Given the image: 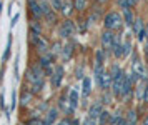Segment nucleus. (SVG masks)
<instances>
[{
  "mask_svg": "<svg viewBox=\"0 0 148 125\" xmlns=\"http://www.w3.org/2000/svg\"><path fill=\"white\" fill-rule=\"evenodd\" d=\"M132 2H133V3H135V2H136V0H132Z\"/></svg>",
  "mask_w": 148,
  "mask_h": 125,
  "instance_id": "nucleus-33",
  "label": "nucleus"
},
{
  "mask_svg": "<svg viewBox=\"0 0 148 125\" xmlns=\"http://www.w3.org/2000/svg\"><path fill=\"white\" fill-rule=\"evenodd\" d=\"M62 12L65 13V15H70V13H72V2H70V0H65V2L62 3Z\"/></svg>",
  "mask_w": 148,
  "mask_h": 125,
  "instance_id": "nucleus-13",
  "label": "nucleus"
},
{
  "mask_svg": "<svg viewBox=\"0 0 148 125\" xmlns=\"http://www.w3.org/2000/svg\"><path fill=\"white\" fill-rule=\"evenodd\" d=\"M120 25H121V17H120V15H118L116 12L108 13L107 17H105V27H107L108 30L120 28Z\"/></svg>",
  "mask_w": 148,
  "mask_h": 125,
  "instance_id": "nucleus-2",
  "label": "nucleus"
},
{
  "mask_svg": "<svg viewBox=\"0 0 148 125\" xmlns=\"http://www.w3.org/2000/svg\"><path fill=\"white\" fill-rule=\"evenodd\" d=\"M113 42H115V37L110 32H103L101 33V44H103L105 48H112V47H113Z\"/></svg>",
  "mask_w": 148,
  "mask_h": 125,
  "instance_id": "nucleus-5",
  "label": "nucleus"
},
{
  "mask_svg": "<svg viewBox=\"0 0 148 125\" xmlns=\"http://www.w3.org/2000/svg\"><path fill=\"white\" fill-rule=\"evenodd\" d=\"M120 125H130V122H128V120H121Z\"/></svg>",
  "mask_w": 148,
  "mask_h": 125,
  "instance_id": "nucleus-30",
  "label": "nucleus"
},
{
  "mask_svg": "<svg viewBox=\"0 0 148 125\" xmlns=\"http://www.w3.org/2000/svg\"><path fill=\"white\" fill-rule=\"evenodd\" d=\"M17 20H18V15H15V17H14V20H12V27H14L15 23H17Z\"/></svg>",
  "mask_w": 148,
  "mask_h": 125,
  "instance_id": "nucleus-29",
  "label": "nucleus"
},
{
  "mask_svg": "<svg viewBox=\"0 0 148 125\" xmlns=\"http://www.w3.org/2000/svg\"><path fill=\"white\" fill-rule=\"evenodd\" d=\"M145 35H147V32H145V30L138 32V40H141V42H143V40H145Z\"/></svg>",
  "mask_w": 148,
  "mask_h": 125,
  "instance_id": "nucleus-26",
  "label": "nucleus"
},
{
  "mask_svg": "<svg viewBox=\"0 0 148 125\" xmlns=\"http://www.w3.org/2000/svg\"><path fill=\"white\" fill-rule=\"evenodd\" d=\"M130 48H132V44H130V42H127V44L123 45V53H128V52H130Z\"/></svg>",
  "mask_w": 148,
  "mask_h": 125,
  "instance_id": "nucleus-24",
  "label": "nucleus"
},
{
  "mask_svg": "<svg viewBox=\"0 0 148 125\" xmlns=\"http://www.w3.org/2000/svg\"><path fill=\"white\" fill-rule=\"evenodd\" d=\"M123 73L118 75L116 79H113V93L115 95H121V85H123Z\"/></svg>",
  "mask_w": 148,
  "mask_h": 125,
  "instance_id": "nucleus-6",
  "label": "nucleus"
},
{
  "mask_svg": "<svg viewBox=\"0 0 148 125\" xmlns=\"http://www.w3.org/2000/svg\"><path fill=\"white\" fill-rule=\"evenodd\" d=\"M120 122H121V115H120L118 112H116V113L113 115V117H112V125H118Z\"/></svg>",
  "mask_w": 148,
  "mask_h": 125,
  "instance_id": "nucleus-17",
  "label": "nucleus"
},
{
  "mask_svg": "<svg viewBox=\"0 0 148 125\" xmlns=\"http://www.w3.org/2000/svg\"><path fill=\"white\" fill-rule=\"evenodd\" d=\"M133 72L136 73L140 79H147V72H145V67H143V64H141V62H135Z\"/></svg>",
  "mask_w": 148,
  "mask_h": 125,
  "instance_id": "nucleus-7",
  "label": "nucleus"
},
{
  "mask_svg": "<svg viewBox=\"0 0 148 125\" xmlns=\"http://www.w3.org/2000/svg\"><path fill=\"white\" fill-rule=\"evenodd\" d=\"M112 48H113V55H115V57H121V55H123V50H121L123 47H121V44H120V40H118V39H115L113 47H112Z\"/></svg>",
  "mask_w": 148,
  "mask_h": 125,
  "instance_id": "nucleus-10",
  "label": "nucleus"
},
{
  "mask_svg": "<svg viewBox=\"0 0 148 125\" xmlns=\"http://www.w3.org/2000/svg\"><path fill=\"white\" fill-rule=\"evenodd\" d=\"M73 30H75V27H73V23H72L70 20H65V22L60 25V35L62 37H70V35L73 33Z\"/></svg>",
  "mask_w": 148,
  "mask_h": 125,
  "instance_id": "nucleus-3",
  "label": "nucleus"
},
{
  "mask_svg": "<svg viewBox=\"0 0 148 125\" xmlns=\"http://www.w3.org/2000/svg\"><path fill=\"white\" fill-rule=\"evenodd\" d=\"M62 75H63V68H62V67H57V68H55V73H53V80H52L53 87H58V85H60Z\"/></svg>",
  "mask_w": 148,
  "mask_h": 125,
  "instance_id": "nucleus-8",
  "label": "nucleus"
},
{
  "mask_svg": "<svg viewBox=\"0 0 148 125\" xmlns=\"http://www.w3.org/2000/svg\"><path fill=\"white\" fill-rule=\"evenodd\" d=\"M133 27H135V32H141V20H135V23H133Z\"/></svg>",
  "mask_w": 148,
  "mask_h": 125,
  "instance_id": "nucleus-21",
  "label": "nucleus"
},
{
  "mask_svg": "<svg viewBox=\"0 0 148 125\" xmlns=\"http://www.w3.org/2000/svg\"><path fill=\"white\" fill-rule=\"evenodd\" d=\"M130 125H135V124H130Z\"/></svg>",
  "mask_w": 148,
  "mask_h": 125,
  "instance_id": "nucleus-35",
  "label": "nucleus"
},
{
  "mask_svg": "<svg viewBox=\"0 0 148 125\" xmlns=\"http://www.w3.org/2000/svg\"><path fill=\"white\" fill-rule=\"evenodd\" d=\"M100 113H101V104H93L92 108H90V117L97 119V117H100Z\"/></svg>",
  "mask_w": 148,
  "mask_h": 125,
  "instance_id": "nucleus-9",
  "label": "nucleus"
},
{
  "mask_svg": "<svg viewBox=\"0 0 148 125\" xmlns=\"http://www.w3.org/2000/svg\"><path fill=\"white\" fill-rule=\"evenodd\" d=\"M28 99H30V93H27V95H23V97H22V104H27V102H28Z\"/></svg>",
  "mask_w": 148,
  "mask_h": 125,
  "instance_id": "nucleus-27",
  "label": "nucleus"
},
{
  "mask_svg": "<svg viewBox=\"0 0 148 125\" xmlns=\"http://www.w3.org/2000/svg\"><path fill=\"white\" fill-rule=\"evenodd\" d=\"M75 7H77L78 10H83V7H85V0H77V2H75Z\"/></svg>",
  "mask_w": 148,
  "mask_h": 125,
  "instance_id": "nucleus-22",
  "label": "nucleus"
},
{
  "mask_svg": "<svg viewBox=\"0 0 148 125\" xmlns=\"http://www.w3.org/2000/svg\"><path fill=\"white\" fill-rule=\"evenodd\" d=\"M55 119H57V110L53 108V110H50V112L47 113V119L43 120V125H50Z\"/></svg>",
  "mask_w": 148,
  "mask_h": 125,
  "instance_id": "nucleus-11",
  "label": "nucleus"
},
{
  "mask_svg": "<svg viewBox=\"0 0 148 125\" xmlns=\"http://www.w3.org/2000/svg\"><path fill=\"white\" fill-rule=\"evenodd\" d=\"M70 55H72V45H67L65 48H63V59L68 60L70 59Z\"/></svg>",
  "mask_w": 148,
  "mask_h": 125,
  "instance_id": "nucleus-16",
  "label": "nucleus"
},
{
  "mask_svg": "<svg viewBox=\"0 0 148 125\" xmlns=\"http://www.w3.org/2000/svg\"><path fill=\"white\" fill-rule=\"evenodd\" d=\"M58 125H70V124H68V122H65V120H63V122H60V124H58Z\"/></svg>",
  "mask_w": 148,
  "mask_h": 125,
  "instance_id": "nucleus-31",
  "label": "nucleus"
},
{
  "mask_svg": "<svg viewBox=\"0 0 148 125\" xmlns=\"http://www.w3.org/2000/svg\"><path fill=\"white\" fill-rule=\"evenodd\" d=\"M70 105H72V108H75V107L78 105V92L77 90L70 92Z\"/></svg>",
  "mask_w": 148,
  "mask_h": 125,
  "instance_id": "nucleus-12",
  "label": "nucleus"
},
{
  "mask_svg": "<svg viewBox=\"0 0 148 125\" xmlns=\"http://www.w3.org/2000/svg\"><path fill=\"white\" fill-rule=\"evenodd\" d=\"M83 93L85 95L90 93V79H83Z\"/></svg>",
  "mask_w": 148,
  "mask_h": 125,
  "instance_id": "nucleus-15",
  "label": "nucleus"
},
{
  "mask_svg": "<svg viewBox=\"0 0 148 125\" xmlns=\"http://www.w3.org/2000/svg\"><path fill=\"white\" fill-rule=\"evenodd\" d=\"M50 60H52V55H48V53H47V55H45V57H42L40 64H42V65H43V67H47L48 64H50Z\"/></svg>",
  "mask_w": 148,
  "mask_h": 125,
  "instance_id": "nucleus-18",
  "label": "nucleus"
},
{
  "mask_svg": "<svg viewBox=\"0 0 148 125\" xmlns=\"http://www.w3.org/2000/svg\"><path fill=\"white\" fill-rule=\"evenodd\" d=\"M127 120L130 122V124H135V120H136V113H135V112H128Z\"/></svg>",
  "mask_w": 148,
  "mask_h": 125,
  "instance_id": "nucleus-20",
  "label": "nucleus"
},
{
  "mask_svg": "<svg viewBox=\"0 0 148 125\" xmlns=\"http://www.w3.org/2000/svg\"><path fill=\"white\" fill-rule=\"evenodd\" d=\"M28 80L34 84V92H38L42 88V70H40V67H32L30 68V72H28Z\"/></svg>",
  "mask_w": 148,
  "mask_h": 125,
  "instance_id": "nucleus-1",
  "label": "nucleus"
},
{
  "mask_svg": "<svg viewBox=\"0 0 148 125\" xmlns=\"http://www.w3.org/2000/svg\"><path fill=\"white\" fill-rule=\"evenodd\" d=\"M52 3H53V8H62L60 0H52Z\"/></svg>",
  "mask_w": 148,
  "mask_h": 125,
  "instance_id": "nucleus-25",
  "label": "nucleus"
},
{
  "mask_svg": "<svg viewBox=\"0 0 148 125\" xmlns=\"http://www.w3.org/2000/svg\"><path fill=\"white\" fill-rule=\"evenodd\" d=\"M108 119H110L108 112H101V113H100V125H103L105 122H108Z\"/></svg>",
  "mask_w": 148,
  "mask_h": 125,
  "instance_id": "nucleus-19",
  "label": "nucleus"
},
{
  "mask_svg": "<svg viewBox=\"0 0 148 125\" xmlns=\"http://www.w3.org/2000/svg\"><path fill=\"white\" fill-rule=\"evenodd\" d=\"M143 125H148V117H147V120H145V122H143Z\"/></svg>",
  "mask_w": 148,
  "mask_h": 125,
  "instance_id": "nucleus-32",
  "label": "nucleus"
},
{
  "mask_svg": "<svg viewBox=\"0 0 148 125\" xmlns=\"http://www.w3.org/2000/svg\"><path fill=\"white\" fill-rule=\"evenodd\" d=\"M125 23L127 25H133L135 22H133V15H132V12H130V8H125Z\"/></svg>",
  "mask_w": 148,
  "mask_h": 125,
  "instance_id": "nucleus-14",
  "label": "nucleus"
},
{
  "mask_svg": "<svg viewBox=\"0 0 148 125\" xmlns=\"http://www.w3.org/2000/svg\"><path fill=\"white\" fill-rule=\"evenodd\" d=\"M100 2H105V0H100Z\"/></svg>",
  "mask_w": 148,
  "mask_h": 125,
  "instance_id": "nucleus-34",
  "label": "nucleus"
},
{
  "mask_svg": "<svg viewBox=\"0 0 148 125\" xmlns=\"http://www.w3.org/2000/svg\"><path fill=\"white\" fill-rule=\"evenodd\" d=\"M112 82H113V77H112V73H107V72H103L101 77L98 79V84H100L101 88H108L112 85Z\"/></svg>",
  "mask_w": 148,
  "mask_h": 125,
  "instance_id": "nucleus-4",
  "label": "nucleus"
},
{
  "mask_svg": "<svg viewBox=\"0 0 148 125\" xmlns=\"http://www.w3.org/2000/svg\"><path fill=\"white\" fill-rule=\"evenodd\" d=\"M85 125H95V122H93V119L92 117H88L87 120H85Z\"/></svg>",
  "mask_w": 148,
  "mask_h": 125,
  "instance_id": "nucleus-28",
  "label": "nucleus"
},
{
  "mask_svg": "<svg viewBox=\"0 0 148 125\" xmlns=\"http://www.w3.org/2000/svg\"><path fill=\"white\" fill-rule=\"evenodd\" d=\"M10 45H12V40H8L7 50H5V53H3V60H7V59H8V53H10Z\"/></svg>",
  "mask_w": 148,
  "mask_h": 125,
  "instance_id": "nucleus-23",
  "label": "nucleus"
}]
</instances>
